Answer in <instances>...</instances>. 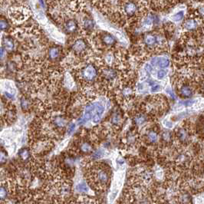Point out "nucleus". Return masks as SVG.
<instances>
[{"label": "nucleus", "instance_id": "ddd939ff", "mask_svg": "<svg viewBox=\"0 0 204 204\" xmlns=\"http://www.w3.org/2000/svg\"><path fill=\"white\" fill-rule=\"evenodd\" d=\"M19 155L23 160H27L30 157V151L26 148H23L19 150Z\"/></svg>", "mask_w": 204, "mask_h": 204}, {"label": "nucleus", "instance_id": "79ce46f5", "mask_svg": "<svg viewBox=\"0 0 204 204\" xmlns=\"http://www.w3.org/2000/svg\"><path fill=\"white\" fill-rule=\"evenodd\" d=\"M5 96H7V97L10 99H14V95L9 93V92H5Z\"/></svg>", "mask_w": 204, "mask_h": 204}, {"label": "nucleus", "instance_id": "c85d7f7f", "mask_svg": "<svg viewBox=\"0 0 204 204\" xmlns=\"http://www.w3.org/2000/svg\"><path fill=\"white\" fill-rule=\"evenodd\" d=\"M167 75V71L165 70H160L157 73V78L160 80L163 79L165 76Z\"/></svg>", "mask_w": 204, "mask_h": 204}, {"label": "nucleus", "instance_id": "cd10ccee", "mask_svg": "<svg viewBox=\"0 0 204 204\" xmlns=\"http://www.w3.org/2000/svg\"><path fill=\"white\" fill-rule=\"evenodd\" d=\"M153 22V18L152 17V16H148V17H147L146 19H145L144 22H143V24H144V25H146V26H150V25H152Z\"/></svg>", "mask_w": 204, "mask_h": 204}, {"label": "nucleus", "instance_id": "f8f14e48", "mask_svg": "<svg viewBox=\"0 0 204 204\" xmlns=\"http://www.w3.org/2000/svg\"><path fill=\"white\" fill-rule=\"evenodd\" d=\"M60 55V50L57 47H52L49 49L48 51V55L51 59H56Z\"/></svg>", "mask_w": 204, "mask_h": 204}, {"label": "nucleus", "instance_id": "4be33fe9", "mask_svg": "<svg viewBox=\"0 0 204 204\" xmlns=\"http://www.w3.org/2000/svg\"><path fill=\"white\" fill-rule=\"evenodd\" d=\"M183 16H184V12L183 11H180V12L177 13L176 14H175L174 16H173L172 19L173 21L179 22L183 19Z\"/></svg>", "mask_w": 204, "mask_h": 204}, {"label": "nucleus", "instance_id": "6e6552de", "mask_svg": "<svg viewBox=\"0 0 204 204\" xmlns=\"http://www.w3.org/2000/svg\"><path fill=\"white\" fill-rule=\"evenodd\" d=\"M102 41L106 45H112L113 44H115V39L113 37L112 35L110 34H105L103 35L102 37Z\"/></svg>", "mask_w": 204, "mask_h": 204}, {"label": "nucleus", "instance_id": "0eeeda50", "mask_svg": "<svg viewBox=\"0 0 204 204\" xmlns=\"http://www.w3.org/2000/svg\"><path fill=\"white\" fill-rule=\"evenodd\" d=\"M95 111V104H88L85 108V120H90L93 115V112Z\"/></svg>", "mask_w": 204, "mask_h": 204}, {"label": "nucleus", "instance_id": "f257e3e1", "mask_svg": "<svg viewBox=\"0 0 204 204\" xmlns=\"http://www.w3.org/2000/svg\"><path fill=\"white\" fill-rule=\"evenodd\" d=\"M97 75V71L93 65H88L83 71V77L88 81H92Z\"/></svg>", "mask_w": 204, "mask_h": 204}, {"label": "nucleus", "instance_id": "2f4dec72", "mask_svg": "<svg viewBox=\"0 0 204 204\" xmlns=\"http://www.w3.org/2000/svg\"><path fill=\"white\" fill-rule=\"evenodd\" d=\"M135 121L137 124H143L144 123V118L140 115V116H138L137 118H136Z\"/></svg>", "mask_w": 204, "mask_h": 204}, {"label": "nucleus", "instance_id": "a878e982", "mask_svg": "<svg viewBox=\"0 0 204 204\" xmlns=\"http://www.w3.org/2000/svg\"><path fill=\"white\" fill-rule=\"evenodd\" d=\"M148 138L151 143H155L157 141V134L154 131H150L148 134Z\"/></svg>", "mask_w": 204, "mask_h": 204}, {"label": "nucleus", "instance_id": "2eb2a0df", "mask_svg": "<svg viewBox=\"0 0 204 204\" xmlns=\"http://www.w3.org/2000/svg\"><path fill=\"white\" fill-rule=\"evenodd\" d=\"M180 93L182 94V95L185 96V97L188 98L191 96L193 92H192L191 88H190V87L185 85V86L182 87L181 89H180Z\"/></svg>", "mask_w": 204, "mask_h": 204}, {"label": "nucleus", "instance_id": "c9c22d12", "mask_svg": "<svg viewBox=\"0 0 204 204\" xmlns=\"http://www.w3.org/2000/svg\"><path fill=\"white\" fill-rule=\"evenodd\" d=\"M194 103H195V101L191 100V101H187L184 102L183 104H184L185 106H187V107H190V106L193 105Z\"/></svg>", "mask_w": 204, "mask_h": 204}, {"label": "nucleus", "instance_id": "a19ab883", "mask_svg": "<svg viewBox=\"0 0 204 204\" xmlns=\"http://www.w3.org/2000/svg\"><path fill=\"white\" fill-rule=\"evenodd\" d=\"M145 69L147 70L148 71H151L153 70V68H152L151 65H150L149 64H147V65H145Z\"/></svg>", "mask_w": 204, "mask_h": 204}, {"label": "nucleus", "instance_id": "39448f33", "mask_svg": "<svg viewBox=\"0 0 204 204\" xmlns=\"http://www.w3.org/2000/svg\"><path fill=\"white\" fill-rule=\"evenodd\" d=\"M65 28L66 31L69 33H73V32H76L77 28V22L74 19L68 20L65 24Z\"/></svg>", "mask_w": 204, "mask_h": 204}, {"label": "nucleus", "instance_id": "4c0bfd02", "mask_svg": "<svg viewBox=\"0 0 204 204\" xmlns=\"http://www.w3.org/2000/svg\"><path fill=\"white\" fill-rule=\"evenodd\" d=\"M164 124L165 125V127H168V128H171V127H173V124L171 122L168 121H164Z\"/></svg>", "mask_w": 204, "mask_h": 204}, {"label": "nucleus", "instance_id": "9d476101", "mask_svg": "<svg viewBox=\"0 0 204 204\" xmlns=\"http://www.w3.org/2000/svg\"><path fill=\"white\" fill-rule=\"evenodd\" d=\"M184 27L187 30H194L197 27V22L193 19H190L185 22Z\"/></svg>", "mask_w": 204, "mask_h": 204}, {"label": "nucleus", "instance_id": "72a5a7b5", "mask_svg": "<svg viewBox=\"0 0 204 204\" xmlns=\"http://www.w3.org/2000/svg\"><path fill=\"white\" fill-rule=\"evenodd\" d=\"M74 129H75V124H71L68 127V134H71V133H72V132L74 130Z\"/></svg>", "mask_w": 204, "mask_h": 204}, {"label": "nucleus", "instance_id": "aec40b11", "mask_svg": "<svg viewBox=\"0 0 204 204\" xmlns=\"http://www.w3.org/2000/svg\"><path fill=\"white\" fill-rule=\"evenodd\" d=\"M8 197V191L4 187H0V200H4Z\"/></svg>", "mask_w": 204, "mask_h": 204}, {"label": "nucleus", "instance_id": "1a4fd4ad", "mask_svg": "<svg viewBox=\"0 0 204 204\" xmlns=\"http://www.w3.org/2000/svg\"><path fill=\"white\" fill-rule=\"evenodd\" d=\"M145 44L148 46H152L157 43V37L152 34H149L145 37Z\"/></svg>", "mask_w": 204, "mask_h": 204}, {"label": "nucleus", "instance_id": "58836bf2", "mask_svg": "<svg viewBox=\"0 0 204 204\" xmlns=\"http://www.w3.org/2000/svg\"><path fill=\"white\" fill-rule=\"evenodd\" d=\"M158 59L159 57H156V58H153V59L151 60V64L153 65H157L158 64Z\"/></svg>", "mask_w": 204, "mask_h": 204}, {"label": "nucleus", "instance_id": "f704fd0d", "mask_svg": "<svg viewBox=\"0 0 204 204\" xmlns=\"http://www.w3.org/2000/svg\"><path fill=\"white\" fill-rule=\"evenodd\" d=\"M163 138L166 140V141H169L170 138V134L169 132H164L163 134Z\"/></svg>", "mask_w": 204, "mask_h": 204}, {"label": "nucleus", "instance_id": "a211bd4d", "mask_svg": "<svg viewBox=\"0 0 204 204\" xmlns=\"http://www.w3.org/2000/svg\"><path fill=\"white\" fill-rule=\"evenodd\" d=\"M76 190L78 192H82V193H87L89 190L88 187L85 183H81L76 186Z\"/></svg>", "mask_w": 204, "mask_h": 204}, {"label": "nucleus", "instance_id": "6ab92c4d", "mask_svg": "<svg viewBox=\"0 0 204 204\" xmlns=\"http://www.w3.org/2000/svg\"><path fill=\"white\" fill-rule=\"evenodd\" d=\"M104 76L107 79H114L116 76V73L112 69H108L107 71H104Z\"/></svg>", "mask_w": 204, "mask_h": 204}, {"label": "nucleus", "instance_id": "7ed1b4c3", "mask_svg": "<svg viewBox=\"0 0 204 204\" xmlns=\"http://www.w3.org/2000/svg\"><path fill=\"white\" fill-rule=\"evenodd\" d=\"M137 10V6L134 2H127L124 5V12L129 16H134Z\"/></svg>", "mask_w": 204, "mask_h": 204}, {"label": "nucleus", "instance_id": "393cba45", "mask_svg": "<svg viewBox=\"0 0 204 204\" xmlns=\"http://www.w3.org/2000/svg\"><path fill=\"white\" fill-rule=\"evenodd\" d=\"M66 124V121L62 118H56L55 120V124L58 127H64Z\"/></svg>", "mask_w": 204, "mask_h": 204}, {"label": "nucleus", "instance_id": "4468645a", "mask_svg": "<svg viewBox=\"0 0 204 204\" xmlns=\"http://www.w3.org/2000/svg\"><path fill=\"white\" fill-rule=\"evenodd\" d=\"M177 136L181 141H186L188 138V133L185 129H179L177 133Z\"/></svg>", "mask_w": 204, "mask_h": 204}, {"label": "nucleus", "instance_id": "20e7f679", "mask_svg": "<svg viewBox=\"0 0 204 204\" xmlns=\"http://www.w3.org/2000/svg\"><path fill=\"white\" fill-rule=\"evenodd\" d=\"M2 45L5 51H12L15 48L14 41L10 37H5L2 40Z\"/></svg>", "mask_w": 204, "mask_h": 204}, {"label": "nucleus", "instance_id": "9b49d317", "mask_svg": "<svg viewBox=\"0 0 204 204\" xmlns=\"http://www.w3.org/2000/svg\"><path fill=\"white\" fill-rule=\"evenodd\" d=\"M98 179L101 183H107L108 181V175L104 170H101L98 173Z\"/></svg>", "mask_w": 204, "mask_h": 204}, {"label": "nucleus", "instance_id": "b1692460", "mask_svg": "<svg viewBox=\"0 0 204 204\" xmlns=\"http://www.w3.org/2000/svg\"><path fill=\"white\" fill-rule=\"evenodd\" d=\"M81 151L85 152V153H89V152L92 151V146L90 145V144H88V143H85V144H83L81 146Z\"/></svg>", "mask_w": 204, "mask_h": 204}, {"label": "nucleus", "instance_id": "f03ea898", "mask_svg": "<svg viewBox=\"0 0 204 204\" xmlns=\"http://www.w3.org/2000/svg\"><path fill=\"white\" fill-rule=\"evenodd\" d=\"M72 48L75 52L81 53L87 49V44L84 39H79L74 42L72 45Z\"/></svg>", "mask_w": 204, "mask_h": 204}, {"label": "nucleus", "instance_id": "bb28decb", "mask_svg": "<svg viewBox=\"0 0 204 204\" xmlns=\"http://www.w3.org/2000/svg\"><path fill=\"white\" fill-rule=\"evenodd\" d=\"M104 155V150H102V149L98 150L97 151L94 153L93 158L95 159V160H97V159H100V158H101Z\"/></svg>", "mask_w": 204, "mask_h": 204}, {"label": "nucleus", "instance_id": "423d86ee", "mask_svg": "<svg viewBox=\"0 0 204 204\" xmlns=\"http://www.w3.org/2000/svg\"><path fill=\"white\" fill-rule=\"evenodd\" d=\"M83 28H85L87 31H91V30L93 29L94 26H95V23L94 21L92 19H89V18H85V19L83 20L82 22Z\"/></svg>", "mask_w": 204, "mask_h": 204}, {"label": "nucleus", "instance_id": "f3484780", "mask_svg": "<svg viewBox=\"0 0 204 204\" xmlns=\"http://www.w3.org/2000/svg\"><path fill=\"white\" fill-rule=\"evenodd\" d=\"M20 105H21V107L24 110V111H26V110H28V108H29L30 106L29 100L25 97L22 98L21 100H20Z\"/></svg>", "mask_w": 204, "mask_h": 204}, {"label": "nucleus", "instance_id": "412c9836", "mask_svg": "<svg viewBox=\"0 0 204 204\" xmlns=\"http://www.w3.org/2000/svg\"><path fill=\"white\" fill-rule=\"evenodd\" d=\"M8 160V155L4 150H0V164H4Z\"/></svg>", "mask_w": 204, "mask_h": 204}, {"label": "nucleus", "instance_id": "e433bc0d", "mask_svg": "<svg viewBox=\"0 0 204 204\" xmlns=\"http://www.w3.org/2000/svg\"><path fill=\"white\" fill-rule=\"evenodd\" d=\"M5 50L4 49V48L2 47L0 48V58H3V57L5 56Z\"/></svg>", "mask_w": 204, "mask_h": 204}, {"label": "nucleus", "instance_id": "dca6fc26", "mask_svg": "<svg viewBox=\"0 0 204 204\" xmlns=\"http://www.w3.org/2000/svg\"><path fill=\"white\" fill-rule=\"evenodd\" d=\"M170 65V61L168 58H165V57H162V58H159L158 59V64L160 68H167Z\"/></svg>", "mask_w": 204, "mask_h": 204}, {"label": "nucleus", "instance_id": "7c9ffc66", "mask_svg": "<svg viewBox=\"0 0 204 204\" xmlns=\"http://www.w3.org/2000/svg\"><path fill=\"white\" fill-rule=\"evenodd\" d=\"M101 115L97 114V113H95L93 115H92V118H93V122L95 124H97L101 120Z\"/></svg>", "mask_w": 204, "mask_h": 204}, {"label": "nucleus", "instance_id": "c756f323", "mask_svg": "<svg viewBox=\"0 0 204 204\" xmlns=\"http://www.w3.org/2000/svg\"><path fill=\"white\" fill-rule=\"evenodd\" d=\"M160 90H161V86H160V85H155L150 88V92H151V93H156V92H160Z\"/></svg>", "mask_w": 204, "mask_h": 204}, {"label": "nucleus", "instance_id": "473e14b6", "mask_svg": "<svg viewBox=\"0 0 204 204\" xmlns=\"http://www.w3.org/2000/svg\"><path fill=\"white\" fill-rule=\"evenodd\" d=\"M119 121H120V118L118 115H115L114 116H113V118H112V123L113 124H118L119 123Z\"/></svg>", "mask_w": 204, "mask_h": 204}, {"label": "nucleus", "instance_id": "ea45409f", "mask_svg": "<svg viewBox=\"0 0 204 204\" xmlns=\"http://www.w3.org/2000/svg\"><path fill=\"white\" fill-rule=\"evenodd\" d=\"M166 92H167V93L168 94L170 97H172V98L174 97V95H173V93L172 90H171L170 88H167V89L166 90Z\"/></svg>", "mask_w": 204, "mask_h": 204}, {"label": "nucleus", "instance_id": "5701e85b", "mask_svg": "<svg viewBox=\"0 0 204 204\" xmlns=\"http://www.w3.org/2000/svg\"><path fill=\"white\" fill-rule=\"evenodd\" d=\"M9 28V25L6 20H0V32L5 31Z\"/></svg>", "mask_w": 204, "mask_h": 204}]
</instances>
